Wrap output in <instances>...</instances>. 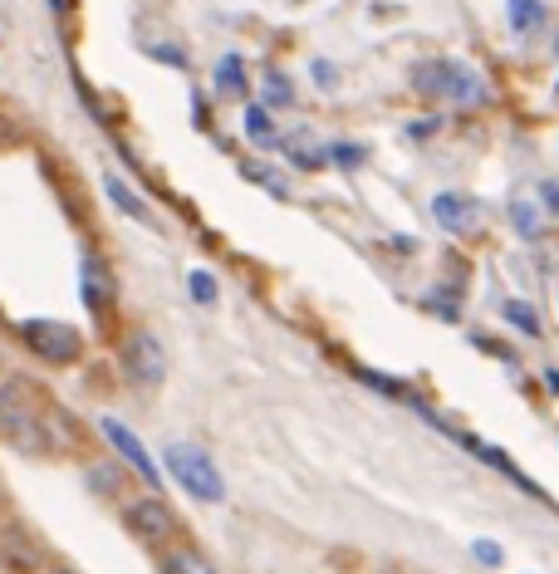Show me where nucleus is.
Returning a JSON list of instances; mask_svg holds the SVG:
<instances>
[{"label": "nucleus", "instance_id": "obj_1", "mask_svg": "<svg viewBox=\"0 0 559 574\" xmlns=\"http://www.w3.org/2000/svg\"><path fill=\"white\" fill-rule=\"evenodd\" d=\"M0 438L15 452H50V432H44V408L40 393L20 373L0 378Z\"/></svg>", "mask_w": 559, "mask_h": 574}, {"label": "nucleus", "instance_id": "obj_2", "mask_svg": "<svg viewBox=\"0 0 559 574\" xmlns=\"http://www.w3.org/2000/svg\"><path fill=\"white\" fill-rule=\"evenodd\" d=\"M413 89L422 99H452V103H462V109H482L490 99L486 79L476 74V69H466L462 60H422L413 69Z\"/></svg>", "mask_w": 559, "mask_h": 574}, {"label": "nucleus", "instance_id": "obj_3", "mask_svg": "<svg viewBox=\"0 0 559 574\" xmlns=\"http://www.w3.org/2000/svg\"><path fill=\"white\" fill-rule=\"evenodd\" d=\"M163 467L173 472V481L187 496H197V501H221L226 496V481L221 472H216V462L201 447H187V442H173L163 452Z\"/></svg>", "mask_w": 559, "mask_h": 574}, {"label": "nucleus", "instance_id": "obj_4", "mask_svg": "<svg viewBox=\"0 0 559 574\" xmlns=\"http://www.w3.org/2000/svg\"><path fill=\"white\" fill-rule=\"evenodd\" d=\"M20 339H25V349H35V359H44V363H74L79 353H84L79 329L60 325V319H25V325H20Z\"/></svg>", "mask_w": 559, "mask_h": 574}, {"label": "nucleus", "instance_id": "obj_5", "mask_svg": "<svg viewBox=\"0 0 559 574\" xmlns=\"http://www.w3.org/2000/svg\"><path fill=\"white\" fill-rule=\"evenodd\" d=\"M123 369L138 388H157L167 378V349L163 339L153 335V329H133L128 339H123Z\"/></svg>", "mask_w": 559, "mask_h": 574}, {"label": "nucleus", "instance_id": "obj_6", "mask_svg": "<svg viewBox=\"0 0 559 574\" xmlns=\"http://www.w3.org/2000/svg\"><path fill=\"white\" fill-rule=\"evenodd\" d=\"M123 521H128V531L138 535L143 545H163V541H173V535H177V515H173V506H167V501H157V496L133 501Z\"/></svg>", "mask_w": 559, "mask_h": 574}, {"label": "nucleus", "instance_id": "obj_7", "mask_svg": "<svg viewBox=\"0 0 559 574\" xmlns=\"http://www.w3.org/2000/svg\"><path fill=\"white\" fill-rule=\"evenodd\" d=\"M99 428H104V438H108V447H113V452H118L123 462H128L133 472H138V476L147 481V486L157 491V481H163V472H157L153 452H147V447H143V438H138V432H133L128 422H118V418H104V422H99Z\"/></svg>", "mask_w": 559, "mask_h": 574}, {"label": "nucleus", "instance_id": "obj_8", "mask_svg": "<svg viewBox=\"0 0 559 574\" xmlns=\"http://www.w3.org/2000/svg\"><path fill=\"white\" fill-rule=\"evenodd\" d=\"M79 295H84V309L94 319H108L113 309V270L104 266V256H94V250H84V260H79Z\"/></svg>", "mask_w": 559, "mask_h": 574}, {"label": "nucleus", "instance_id": "obj_9", "mask_svg": "<svg viewBox=\"0 0 559 574\" xmlns=\"http://www.w3.org/2000/svg\"><path fill=\"white\" fill-rule=\"evenodd\" d=\"M432 216H437L442 232L472 236L476 226H482V202L466 197V192H442V197H432Z\"/></svg>", "mask_w": 559, "mask_h": 574}, {"label": "nucleus", "instance_id": "obj_10", "mask_svg": "<svg viewBox=\"0 0 559 574\" xmlns=\"http://www.w3.org/2000/svg\"><path fill=\"white\" fill-rule=\"evenodd\" d=\"M104 192H108V202L118 206L123 216H133V222H147V202H143L123 177H113V172H108V177H104Z\"/></svg>", "mask_w": 559, "mask_h": 574}, {"label": "nucleus", "instance_id": "obj_11", "mask_svg": "<svg viewBox=\"0 0 559 574\" xmlns=\"http://www.w3.org/2000/svg\"><path fill=\"white\" fill-rule=\"evenodd\" d=\"M510 30L516 34H540L545 30V20H550V10L540 6V0H510Z\"/></svg>", "mask_w": 559, "mask_h": 574}, {"label": "nucleus", "instance_id": "obj_12", "mask_svg": "<svg viewBox=\"0 0 559 574\" xmlns=\"http://www.w3.org/2000/svg\"><path fill=\"white\" fill-rule=\"evenodd\" d=\"M260 99H266V109H290L294 103V79L284 74V69H266V79H260Z\"/></svg>", "mask_w": 559, "mask_h": 574}, {"label": "nucleus", "instance_id": "obj_13", "mask_svg": "<svg viewBox=\"0 0 559 574\" xmlns=\"http://www.w3.org/2000/svg\"><path fill=\"white\" fill-rule=\"evenodd\" d=\"M216 94L246 99V69H241V54H226V60L216 64Z\"/></svg>", "mask_w": 559, "mask_h": 574}, {"label": "nucleus", "instance_id": "obj_14", "mask_svg": "<svg viewBox=\"0 0 559 574\" xmlns=\"http://www.w3.org/2000/svg\"><path fill=\"white\" fill-rule=\"evenodd\" d=\"M246 133H250V143H260V147L280 143V137H276V119H270L266 103H250V109H246Z\"/></svg>", "mask_w": 559, "mask_h": 574}, {"label": "nucleus", "instance_id": "obj_15", "mask_svg": "<svg viewBox=\"0 0 559 574\" xmlns=\"http://www.w3.org/2000/svg\"><path fill=\"white\" fill-rule=\"evenodd\" d=\"M506 319H510V325H516V329H520V335H525V339H540V335H545L540 315H535V309H530V305H520V300H506Z\"/></svg>", "mask_w": 559, "mask_h": 574}, {"label": "nucleus", "instance_id": "obj_16", "mask_svg": "<svg viewBox=\"0 0 559 574\" xmlns=\"http://www.w3.org/2000/svg\"><path fill=\"white\" fill-rule=\"evenodd\" d=\"M187 290L197 305H216V275L211 270H191L187 275Z\"/></svg>", "mask_w": 559, "mask_h": 574}, {"label": "nucleus", "instance_id": "obj_17", "mask_svg": "<svg viewBox=\"0 0 559 574\" xmlns=\"http://www.w3.org/2000/svg\"><path fill=\"white\" fill-rule=\"evenodd\" d=\"M329 157H334L339 167H359V163H363V157H369V153H363L359 143H334V147H329Z\"/></svg>", "mask_w": 559, "mask_h": 574}, {"label": "nucleus", "instance_id": "obj_18", "mask_svg": "<svg viewBox=\"0 0 559 574\" xmlns=\"http://www.w3.org/2000/svg\"><path fill=\"white\" fill-rule=\"evenodd\" d=\"M516 232L520 236H540V222H535V206H525V202H516Z\"/></svg>", "mask_w": 559, "mask_h": 574}, {"label": "nucleus", "instance_id": "obj_19", "mask_svg": "<svg viewBox=\"0 0 559 574\" xmlns=\"http://www.w3.org/2000/svg\"><path fill=\"white\" fill-rule=\"evenodd\" d=\"M246 177H250V182H260V187H270L276 197H284V187L276 182V172H270V167H246Z\"/></svg>", "mask_w": 559, "mask_h": 574}, {"label": "nucleus", "instance_id": "obj_20", "mask_svg": "<svg viewBox=\"0 0 559 574\" xmlns=\"http://www.w3.org/2000/svg\"><path fill=\"white\" fill-rule=\"evenodd\" d=\"M427 309H432V315H442V319H462V309H456V300H437V290H432Z\"/></svg>", "mask_w": 559, "mask_h": 574}, {"label": "nucleus", "instance_id": "obj_21", "mask_svg": "<svg viewBox=\"0 0 559 574\" xmlns=\"http://www.w3.org/2000/svg\"><path fill=\"white\" fill-rule=\"evenodd\" d=\"M163 565L167 570H207V560H197V555H167Z\"/></svg>", "mask_w": 559, "mask_h": 574}, {"label": "nucleus", "instance_id": "obj_22", "mask_svg": "<svg viewBox=\"0 0 559 574\" xmlns=\"http://www.w3.org/2000/svg\"><path fill=\"white\" fill-rule=\"evenodd\" d=\"M472 550H476V560H482V565H500V545H490V541H476Z\"/></svg>", "mask_w": 559, "mask_h": 574}, {"label": "nucleus", "instance_id": "obj_23", "mask_svg": "<svg viewBox=\"0 0 559 574\" xmlns=\"http://www.w3.org/2000/svg\"><path fill=\"white\" fill-rule=\"evenodd\" d=\"M540 197H545V206L559 216V182H540Z\"/></svg>", "mask_w": 559, "mask_h": 574}, {"label": "nucleus", "instance_id": "obj_24", "mask_svg": "<svg viewBox=\"0 0 559 574\" xmlns=\"http://www.w3.org/2000/svg\"><path fill=\"white\" fill-rule=\"evenodd\" d=\"M550 388H555V393H559V369H550Z\"/></svg>", "mask_w": 559, "mask_h": 574}]
</instances>
